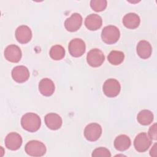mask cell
Segmentation results:
<instances>
[{"label": "cell", "mask_w": 157, "mask_h": 157, "mask_svg": "<svg viewBox=\"0 0 157 157\" xmlns=\"http://www.w3.org/2000/svg\"><path fill=\"white\" fill-rule=\"evenodd\" d=\"M105 56L103 52L98 48H93L88 52L86 55L88 64L93 67L101 66L104 63Z\"/></svg>", "instance_id": "8992f818"}, {"label": "cell", "mask_w": 157, "mask_h": 157, "mask_svg": "<svg viewBox=\"0 0 157 157\" xmlns=\"http://www.w3.org/2000/svg\"><path fill=\"white\" fill-rule=\"evenodd\" d=\"M69 53L74 57H80L85 52L86 46L85 42L79 38L71 40L68 45Z\"/></svg>", "instance_id": "ba28073f"}, {"label": "cell", "mask_w": 157, "mask_h": 157, "mask_svg": "<svg viewBox=\"0 0 157 157\" xmlns=\"http://www.w3.org/2000/svg\"><path fill=\"white\" fill-rule=\"evenodd\" d=\"M15 37L20 44H27L32 38L31 29L26 25L18 26L15 31Z\"/></svg>", "instance_id": "7c38bea8"}, {"label": "cell", "mask_w": 157, "mask_h": 157, "mask_svg": "<svg viewBox=\"0 0 157 157\" xmlns=\"http://www.w3.org/2000/svg\"><path fill=\"white\" fill-rule=\"evenodd\" d=\"M151 140L146 132H140L135 137L134 140V148L138 152H145L150 147Z\"/></svg>", "instance_id": "5b68a950"}, {"label": "cell", "mask_w": 157, "mask_h": 157, "mask_svg": "<svg viewBox=\"0 0 157 157\" xmlns=\"http://www.w3.org/2000/svg\"><path fill=\"white\" fill-rule=\"evenodd\" d=\"M120 36V33L117 27L113 25L105 26L101 33V38L103 42L107 44L116 43Z\"/></svg>", "instance_id": "3957f363"}, {"label": "cell", "mask_w": 157, "mask_h": 157, "mask_svg": "<svg viewBox=\"0 0 157 157\" xmlns=\"http://www.w3.org/2000/svg\"><path fill=\"white\" fill-rule=\"evenodd\" d=\"M12 78L18 83H23L29 77L28 69L24 66H17L12 71Z\"/></svg>", "instance_id": "4fadbf2b"}, {"label": "cell", "mask_w": 157, "mask_h": 157, "mask_svg": "<svg viewBox=\"0 0 157 157\" xmlns=\"http://www.w3.org/2000/svg\"><path fill=\"white\" fill-rule=\"evenodd\" d=\"M154 116L153 113L149 110H142L137 114V120L142 125H148L153 121Z\"/></svg>", "instance_id": "ffe728a7"}, {"label": "cell", "mask_w": 157, "mask_h": 157, "mask_svg": "<svg viewBox=\"0 0 157 157\" xmlns=\"http://www.w3.org/2000/svg\"><path fill=\"white\" fill-rule=\"evenodd\" d=\"M107 3L105 0H91L90 1V6L94 11L101 12L106 8Z\"/></svg>", "instance_id": "603a6c76"}, {"label": "cell", "mask_w": 157, "mask_h": 157, "mask_svg": "<svg viewBox=\"0 0 157 157\" xmlns=\"http://www.w3.org/2000/svg\"><path fill=\"white\" fill-rule=\"evenodd\" d=\"M148 135L151 140H156V123H155L150 126Z\"/></svg>", "instance_id": "d4e9b609"}, {"label": "cell", "mask_w": 157, "mask_h": 157, "mask_svg": "<svg viewBox=\"0 0 157 157\" xmlns=\"http://www.w3.org/2000/svg\"><path fill=\"white\" fill-rule=\"evenodd\" d=\"M91 156L93 157H110L111 153L107 148L99 147L93 151Z\"/></svg>", "instance_id": "cb8c5ba5"}, {"label": "cell", "mask_w": 157, "mask_h": 157, "mask_svg": "<svg viewBox=\"0 0 157 157\" xmlns=\"http://www.w3.org/2000/svg\"><path fill=\"white\" fill-rule=\"evenodd\" d=\"M124 58V55L123 52L117 50L111 51L107 56L109 62L113 65L120 64L123 61Z\"/></svg>", "instance_id": "44dd1931"}, {"label": "cell", "mask_w": 157, "mask_h": 157, "mask_svg": "<svg viewBox=\"0 0 157 157\" xmlns=\"http://www.w3.org/2000/svg\"><path fill=\"white\" fill-rule=\"evenodd\" d=\"M102 134L101 126L96 123H91L86 125L84 129L85 137L89 141L94 142L99 139Z\"/></svg>", "instance_id": "52a82bcc"}, {"label": "cell", "mask_w": 157, "mask_h": 157, "mask_svg": "<svg viewBox=\"0 0 157 157\" xmlns=\"http://www.w3.org/2000/svg\"><path fill=\"white\" fill-rule=\"evenodd\" d=\"M137 53L142 59L148 58L151 54L152 48L151 44L147 40H140L137 45Z\"/></svg>", "instance_id": "ac0fdd59"}, {"label": "cell", "mask_w": 157, "mask_h": 157, "mask_svg": "<svg viewBox=\"0 0 157 157\" xmlns=\"http://www.w3.org/2000/svg\"><path fill=\"white\" fill-rule=\"evenodd\" d=\"M82 24V17L78 13H74L64 21L65 28L70 32H75L80 29Z\"/></svg>", "instance_id": "30bf717a"}, {"label": "cell", "mask_w": 157, "mask_h": 157, "mask_svg": "<svg viewBox=\"0 0 157 157\" xmlns=\"http://www.w3.org/2000/svg\"><path fill=\"white\" fill-rule=\"evenodd\" d=\"M140 22L139 16L135 13H128L123 18V23L124 26L128 29L137 28Z\"/></svg>", "instance_id": "e0dca14e"}, {"label": "cell", "mask_w": 157, "mask_h": 157, "mask_svg": "<svg viewBox=\"0 0 157 157\" xmlns=\"http://www.w3.org/2000/svg\"><path fill=\"white\" fill-rule=\"evenodd\" d=\"M102 24V18L94 13L88 15L85 20V25L87 29L91 31H96L99 29Z\"/></svg>", "instance_id": "2e32d148"}, {"label": "cell", "mask_w": 157, "mask_h": 157, "mask_svg": "<svg viewBox=\"0 0 157 157\" xmlns=\"http://www.w3.org/2000/svg\"><path fill=\"white\" fill-rule=\"evenodd\" d=\"M150 156H156V144H155L150 151Z\"/></svg>", "instance_id": "484cf974"}, {"label": "cell", "mask_w": 157, "mask_h": 157, "mask_svg": "<svg viewBox=\"0 0 157 157\" xmlns=\"http://www.w3.org/2000/svg\"><path fill=\"white\" fill-rule=\"evenodd\" d=\"M39 90L45 96H50L55 91L53 82L48 78H42L39 83Z\"/></svg>", "instance_id": "9a60e30c"}, {"label": "cell", "mask_w": 157, "mask_h": 157, "mask_svg": "<svg viewBox=\"0 0 157 157\" xmlns=\"http://www.w3.org/2000/svg\"><path fill=\"white\" fill-rule=\"evenodd\" d=\"M131 144V139L125 134H121L117 136L114 140V147L115 149L120 151L128 149L130 147Z\"/></svg>", "instance_id": "d6986e66"}, {"label": "cell", "mask_w": 157, "mask_h": 157, "mask_svg": "<svg viewBox=\"0 0 157 157\" xmlns=\"http://www.w3.org/2000/svg\"><path fill=\"white\" fill-rule=\"evenodd\" d=\"M21 51L20 47L16 45H8L4 50L5 58L11 63H18L21 58Z\"/></svg>", "instance_id": "9c48e42d"}, {"label": "cell", "mask_w": 157, "mask_h": 157, "mask_svg": "<svg viewBox=\"0 0 157 157\" xmlns=\"http://www.w3.org/2000/svg\"><path fill=\"white\" fill-rule=\"evenodd\" d=\"M25 152L31 156H42L47 151L46 147L40 141L33 140L29 141L25 147Z\"/></svg>", "instance_id": "7a4b0ae2"}, {"label": "cell", "mask_w": 157, "mask_h": 157, "mask_svg": "<svg viewBox=\"0 0 157 157\" xmlns=\"http://www.w3.org/2000/svg\"><path fill=\"white\" fill-rule=\"evenodd\" d=\"M22 144V138L21 136L15 132H10L5 138L6 147L11 150H17Z\"/></svg>", "instance_id": "8fae6325"}, {"label": "cell", "mask_w": 157, "mask_h": 157, "mask_svg": "<svg viewBox=\"0 0 157 157\" xmlns=\"http://www.w3.org/2000/svg\"><path fill=\"white\" fill-rule=\"evenodd\" d=\"M49 55L54 60H61L65 56V50L61 45H55L50 48Z\"/></svg>", "instance_id": "7402d4cb"}, {"label": "cell", "mask_w": 157, "mask_h": 157, "mask_svg": "<svg viewBox=\"0 0 157 157\" xmlns=\"http://www.w3.org/2000/svg\"><path fill=\"white\" fill-rule=\"evenodd\" d=\"M121 90L119 82L114 78H109L104 82L102 90L105 95L109 98H114L118 95Z\"/></svg>", "instance_id": "277c9868"}, {"label": "cell", "mask_w": 157, "mask_h": 157, "mask_svg": "<svg viewBox=\"0 0 157 157\" xmlns=\"http://www.w3.org/2000/svg\"><path fill=\"white\" fill-rule=\"evenodd\" d=\"M22 128L26 131L34 132L37 131L40 127L41 120L38 115L34 113H26L23 115L21 119Z\"/></svg>", "instance_id": "6da1fadb"}, {"label": "cell", "mask_w": 157, "mask_h": 157, "mask_svg": "<svg viewBox=\"0 0 157 157\" xmlns=\"http://www.w3.org/2000/svg\"><path fill=\"white\" fill-rule=\"evenodd\" d=\"M44 120L46 126L52 130L59 129L63 123L61 117L55 113H49L47 114Z\"/></svg>", "instance_id": "5bb4252c"}]
</instances>
